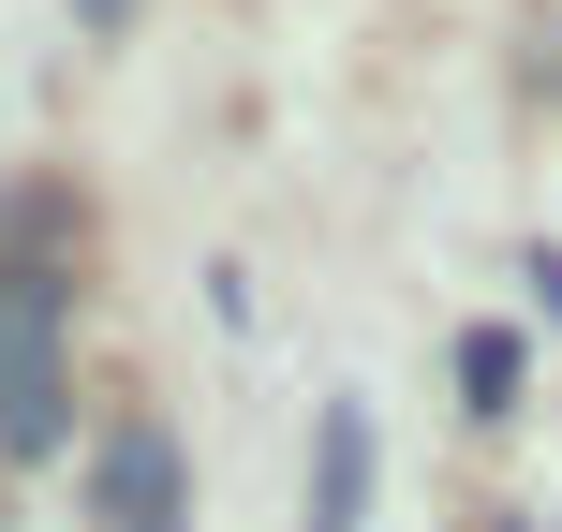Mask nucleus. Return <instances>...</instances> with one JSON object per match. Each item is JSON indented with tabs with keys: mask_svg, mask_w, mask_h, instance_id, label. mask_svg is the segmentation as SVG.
I'll return each instance as SVG.
<instances>
[{
	"mask_svg": "<svg viewBox=\"0 0 562 532\" xmlns=\"http://www.w3.org/2000/svg\"><path fill=\"white\" fill-rule=\"evenodd\" d=\"M370 518V399H326V429H311V518L296 532H356Z\"/></svg>",
	"mask_w": 562,
	"mask_h": 532,
	"instance_id": "nucleus-3",
	"label": "nucleus"
},
{
	"mask_svg": "<svg viewBox=\"0 0 562 532\" xmlns=\"http://www.w3.org/2000/svg\"><path fill=\"white\" fill-rule=\"evenodd\" d=\"M89 518L104 532H193V459H178L164 415H119L104 459H89Z\"/></svg>",
	"mask_w": 562,
	"mask_h": 532,
	"instance_id": "nucleus-2",
	"label": "nucleus"
},
{
	"mask_svg": "<svg viewBox=\"0 0 562 532\" xmlns=\"http://www.w3.org/2000/svg\"><path fill=\"white\" fill-rule=\"evenodd\" d=\"M459 399H474V415H518V326H474V340H459Z\"/></svg>",
	"mask_w": 562,
	"mask_h": 532,
	"instance_id": "nucleus-4",
	"label": "nucleus"
},
{
	"mask_svg": "<svg viewBox=\"0 0 562 532\" xmlns=\"http://www.w3.org/2000/svg\"><path fill=\"white\" fill-rule=\"evenodd\" d=\"M59 444H75V281L0 267V459H59Z\"/></svg>",
	"mask_w": 562,
	"mask_h": 532,
	"instance_id": "nucleus-1",
	"label": "nucleus"
}]
</instances>
